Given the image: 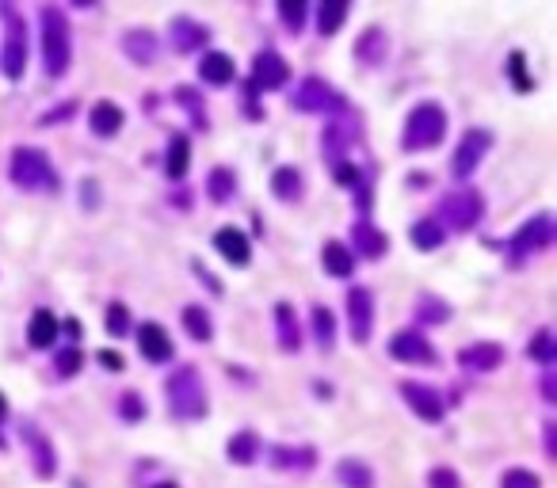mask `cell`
Returning a JSON list of instances; mask_svg holds the SVG:
<instances>
[{"mask_svg": "<svg viewBox=\"0 0 557 488\" xmlns=\"http://www.w3.org/2000/svg\"><path fill=\"white\" fill-rule=\"evenodd\" d=\"M69 24L61 8H42V57H47V73L61 77L69 69Z\"/></svg>", "mask_w": 557, "mask_h": 488, "instance_id": "obj_1", "label": "cell"}, {"mask_svg": "<svg viewBox=\"0 0 557 488\" xmlns=\"http://www.w3.org/2000/svg\"><path fill=\"white\" fill-rule=\"evenodd\" d=\"M447 134V111L439 103H416L405 119V134L401 141L409 145V150H427V145H439Z\"/></svg>", "mask_w": 557, "mask_h": 488, "instance_id": "obj_2", "label": "cell"}, {"mask_svg": "<svg viewBox=\"0 0 557 488\" xmlns=\"http://www.w3.org/2000/svg\"><path fill=\"white\" fill-rule=\"evenodd\" d=\"M168 405H173V412L180 420H199L206 412V386H203L199 370L184 367L168 378Z\"/></svg>", "mask_w": 557, "mask_h": 488, "instance_id": "obj_3", "label": "cell"}, {"mask_svg": "<svg viewBox=\"0 0 557 488\" xmlns=\"http://www.w3.org/2000/svg\"><path fill=\"white\" fill-rule=\"evenodd\" d=\"M12 180L24 187V191H38V187H54V168L47 161V153L38 150H27V145H19L12 153Z\"/></svg>", "mask_w": 557, "mask_h": 488, "instance_id": "obj_4", "label": "cell"}, {"mask_svg": "<svg viewBox=\"0 0 557 488\" xmlns=\"http://www.w3.org/2000/svg\"><path fill=\"white\" fill-rule=\"evenodd\" d=\"M0 12H5L8 19V38H5V57H0V69L8 73V80H19L24 77V66H27V35H24V24H19V12L0 5Z\"/></svg>", "mask_w": 557, "mask_h": 488, "instance_id": "obj_5", "label": "cell"}, {"mask_svg": "<svg viewBox=\"0 0 557 488\" xmlns=\"http://www.w3.org/2000/svg\"><path fill=\"white\" fill-rule=\"evenodd\" d=\"M294 108L298 111H344V96H340L332 84L317 80V77H306L298 84L294 92Z\"/></svg>", "mask_w": 557, "mask_h": 488, "instance_id": "obj_6", "label": "cell"}, {"mask_svg": "<svg viewBox=\"0 0 557 488\" xmlns=\"http://www.w3.org/2000/svg\"><path fill=\"white\" fill-rule=\"evenodd\" d=\"M481 210H485V202H481L478 191H466L462 187V191H455V195L443 199L439 214H443L447 225H455V229H474L478 218H481Z\"/></svg>", "mask_w": 557, "mask_h": 488, "instance_id": "obj_7", "label": "cell"}, {"mask_svg": "<svg viewBox=\"0 0 557 488\" xmlns=\"http://www.w3.org/2000/svg\"><path fill=\"white\" fill-rule=\"evenodd\" d=\"M553 237V225H550V214H539V218H531L516 237H511V264H523L527 256H534V252H542Z\"/></svg>", "mask_w": 557, "mask_h": 488, "instance_id": "obj_8", "label": "cell"}, {"mask_svg": "<svg viewBox=\"0 0 557 488\" xmlns=\"http://www.w3.org/2000/svg\"><path fill=\"white\" fill-rule=\"evenodd\" d=\"M401 397H405V405H409L420 420H427V423H439V420H443V400H439V393H436L432 386H420V381H405V386H401Z\"/></svg>", "mask_w": 557, "mask_h": 488, "instance_id": "obj_9", "label": "cell"}, {"mask_svg": "<svg viewBox=\"0 0 557 488\" xmlns=\"http://www.w3.org/2000/svg\"><path fill=\"white\" fill-rule=\"evenodd\" d=\"M489 145H492V138L485 134V130H466V138L458 141V153H455V176L458 180H466L474 168L481 164V157L489 153Z\"/></svg>", "mask_w": 557, "mask_h": 488, "instance_id": "obj_10", "label": "cell"}, {"mask_svg": "<svg viewBox=\"0 0 557 488\" xmlns=\"http://www.w3.org/2000/svg\"><path fill=\"white\" fill-rule=\"evenodd\" d=\"M287 77H290V69H287V61L278 57L275 50H264V54H256V61H252V88H283L287 84Z\"/></svg>", "mask_w": 557, "mask_h": 488, "instance_id": "obj_11", "label": "cell"}, {"mask_svg": "<svg viewBox=\"0 0 557 488\" xmlns=\"http://www.w3.org/2000/svg\"><path fill=\"white\" fill-rule=\"evenodd\" d=\"M348 317H352L355 344H367V339H371V321H374V298H371L367 286H355L348 294Z\"/></svg>", "mask_w": 557, "mask_h": 488, "instance_id": "obj_12", "label": "cell"}, {"mask_svg": "<svg viewBox=\"0 0 557 488\" xmlns=\"http://www.w3.org/2000/svg\"><path fill=\"white\" fill-rule=\"evenodd\" d=\"M390 355L401 358V363H436V348L420 332H397L390 339Z\"/></svg>", "mask_w": 557, "mask_h": 488, "instance_id": "obj_13", "label": "cell"}, {"mask_svg": "<svg viewBox=\"0 0 557 488\" xmlns=\"http://www.w3.org/2000/svg\"><path fill=\"white\" fill-rule=\"evenodd\" d=\"M138 348L149 363H168V358H173V339H168V332L153 321H145L138 328Z\"/></svg>", "mask_w": 557, "mask_h": 488, "instance_id": "obj_14", "label": "cell"}, {"mask_svg": "<svg viewBox=\"0 0 557 488\" xmlns=\"http://www.w3.org/2000/svg\"><path fill=\"white\" fill-rule=\"evenodd\" d=\"M458 363L466 367V370H497L500 363H504V348L500 344H469V348H462L458 351Z\"/></svg>", "mask_w": 557, "mask_h": 488, "instance_id": "obj_15", "label": "cell"}, {"mask_svg": "<svg viewBox=\"0 0 557 488\" xmlns=\"http://www.w3.org/2000/svg\"><path fill=\"white\" fill-rule=\"evenodd\" d=\"M214 248L222 252V256L229 260V264H248V256H252V244H248V237L241 229H233V225H226V229H218L214 233Z\"/></svg>", "mask_w": 557, "mask_h": 488, "instance_id": "obj_16", "label": "cell"}, {"mask_svg": "<svg viewBox=\"0 0 557 488\" xmlns=\"http://www.w3.org/2000/svg\"><path fill=\"white\" fill-rule=\"evenodd\" d=\"M24 439H27V447H31V454H35V470H38V477H54L58 462H54L50 439L42 435V431H35V423H24Z\"/></svg>", "mask_w": 557, "mask_h": 488, "instance_id": "obj_17", "label": "cell"}, {"mask_svg": "<svg viewBox=\"0 0 557 488\" xmlns=\"http://www.w3.org/2000/svg\"><path fill=\"white\" fill-rule=\"evenodd\" d=\"M122 122H126V115H122L119 103H111V99H100L96 108H92V130H96L100 138L119 134V126H122Z\"/></svg>", "mask_w": 557, "mask_h": 488, "instance_id": "obj_18", "label": "cell"}, {"mask_svg": "<svg viewBox=\"0 0 557 488\" xmlns=\"http://www.w3.org/2000/svg\"><path fill=\"white\" fill-rule=\"evenodd\" d=\"M54 336H58L54 313H50V309H35L31 321H27V344H31V348H50Z\"/></svg>", "mask_w": 557, "mask_h": 488, "instance_id": "obj_19", "label": "cell"}, {"mask_svg": "<svg viewBox=\"0 0 557 488\" xmlns=\"http://www.w3.org/2000/svg\"><path fill=\"white\" fill-rule=\"evenodd\" d=\"M233 57L229 54H206L203 61H199V77L206 80V84H229L233 80Z\"/></svg>", "mask_w": 557, "mask_h": 488, "instance_id": "obj_20", "label": "cell"}, {"mask_svg": "<svg viewBox=\"0 0 557 488\" xmlns=\"http://www.w3.org/2000/svg\"><path fill=\"white\" fill-rule=\"evenodd\" d=\"M336 477L344 481V488H374L371 465L359 462V458H344V462H340V465H336Z\"/></svg>", "mask_w": 557, "mask_h": 488, "instance_id": "obj_21", "label": "cell"}, {"mask_svg": "<svg viewBox=\"0 0 557 488\" xmlns=\"http://www.w3.org/2000/svg\"><path fill=\"white\" fill-rule=\"evenodd\" d=\"M321 260H325V271L332 275V279H344V275H352V267H355V256L340 241H329L325 252H321Z\"/></svg>", "mask_w": 557, "mask_h": 488, "instance_id": "obj_22", "label": "cell"}, {"mask_svg": "<svg viewBox=\"0 0 557 488\" xmlns=\"http://www.w3.org/2000/svg\"><path fill=\"white\" fill-rule=\"evenodd\" d=\"M275 325H278V344L287 351H298L302 348V336H298V321H294V309L287 302L275 306Z\"/></svg>", "mask_w": 557, "mask_h": 488, "instance_id": "obj_23", "label": "cell"}, {"mask_svg": "<svg viewBox=\"0 0 557 488\" xmlns=\"http://www.w3.org/2000/svg\"><path fill=\"white\" fill-rule=\"evenodd\" d=\"M122 50L131 54V61H138V66H149L153 50H157V38H153V31H131L122 38Z\"/></svg>", "mask_w": 557, "mask_h": 488, "instance_id": "obj_24", "label": "cell"}, {"mask_svg": "<svg viewBox=\"0 0 557 488\" xmlns=\"http://www.w3.org/2000/svg\"><path fill=\"white\" fill-rule=\"evenodd\" d=\"M355 57L367 61V66H378V61L385 57V31H382V27L363 31V38L355 42Z\"/></svg>", "mask_w": 557, "mask_h": 488, "instance_id": "obj_25", "label": "cell"}, {"mask_svg": "<svg viewBox=\"0 0 557 488\" xmlns=\"http://www.w3.org/2000/svg\"><path fill=\"white\" fill-rule=\"evenodd\" d=\"M271 191H275V199H283V202L302 199V176H298V168H278L271 176Z\"/></svg>", "mask_w": 557, "mask_h": 488, "instance_id": "obj_26", "label": "cell"}, {"mask_svg": "<svg viewBox=\"0 0 557 488\" xmlns=\"http://www.w3.org/2000/svg\"><path fill=\"white\" fill-rule=\"evenodd\" d=\"M206 27L203 24H191V19H176V24H173V42H176V50H195V47H203V42H206Z\"/></svg>", "mask_w": 557, "mask_h": 488, "instance_id": "obj_27", "label": "cell"}, {"mask_svg": "<svg viewBox=\"0 0 557 488\" xmlns=\"http://www.w3.org/2000/svg\"><path fill=\"white\" fill-rule=\"evenodd\" d=\"M348 12H352L348 0H325V5L317 8V27H321V35H332L348 19Z\"/></svg>", "mask_w": 557, "mask_h": 488, "instance_id": "obj_28", "label": "cell"}, {"mask_svg": "<svg viewBox=\"0 0 557 488\" xmlns=\"http://www.w3.org/2000/svg\"><path fill=\"white\" fill-rule=\"evenodd\" d=\"M187 161H191V141L184 134L173 138V145H168V161H164V172L173 176V180H184L187 172Z\"/></svg>", "mask_w": 557, "mask_h": 488, "instance_id": "obj_29", "label": "cell"}, {"mask_svg": "<svg viewBox=\"0 0 557 488\" xmlns=\"http://www.w3.org/2000/svg\"><path fill=\"white\" fill-rule=\"evenodd\" d=\"M256 454H260V439H256V431H237L229 439V458L237 465H248Z\"/></svg>", "mask_w": 557, "mask_h": 488, "instance_id": "obj_30", "label": "cell"}, {"mask_svg": "<svg viewBox=\"0 0 557 488\" xmlns=\"http://www.w3.org/2000/svg\"><path fill=\"white\" fill-rule=\"evenodd\" d=\"M413 244H416L420 252H432V248H439V244H443V225H439L436 218H424V222H416V225H413Z\"/></svg>", "mask_w": 557, "mask_h": 488, "instance_id": "obj_31", "label": "cell"}, {"mask_svg": "<svg viewBox=\"0 0 557 488\" xmlns=\"http://www.w3.org/2000/svg\"><path fill=\"white\" fill-rule=\"evenodd\" d=\"M184 328L191 332V339H199V344H206V339L214 336L210 317H206L203 306H187V309H184Z\"/></svg>", "mask_w": 557, "mask_h": 488, "instance_id": "obj_32", "label": "cell"}, {"mask_svg": "<svg viewBox=\"0 0 557 488\" xmlns=\"http://www.w3.org/2000/svg\"><path fill=\"white\" fill-rule=\"evenodd\" d=\"M355 244H359L363 256H382V252H385V233L371 229L367 222H359L355 225Z\"/></svg>", "mask_w": 557, "mask_h": 488, "instance_id": "obj_33", "label": "cell"}, {"mask_svg": "<svg viewBox=\"0 0 557 488\" xmlns=\"http://www.w3.org/2000/svg\"><path fill=\"white\" fill-rule=\"evenodd\" d=\"M313 328H317V344L321 348H332V336H336V321L325 306H313Z\"/></svg>", "mask_w": 557, "mask_h": 488, "instance_id": "obj_34", "label": "cell"}, {"mask_svg": "<svg viewBox=\"0 0 557 488\" xmlns=\"http://www.w3.org/2000/svg\"><path fill=\"white\" fill-rule=\"evenodd\" d=\"M210 199L214 202L233 199V172H229V168H214V172H210Z\"/></svg>", "mask_w": 557, "mask_h": 488, "instance_id": "obj_35", "label": "cell"}, {"mask_svg": "<svg viewBox=\"0 0 557 488\" xmlns=\"http://www.w3.org/2000/svg\"><path fill=\"white\" fill-rule=\"evenodd\" d=\"M508 69H511V84H516L520 92H531V88H534V80H531V73H527V57H523V54H511V57H508Z\"/></svg>", "mask_w": 557, "mask_h": 488, "instance_id": "obj_36", "label": "cell"}, {"mask_svg": "<svg viewBox=\"0 0 557 488\" xmlns=\"http://www.w3.org/2000/svg\"><path fill=\"white\" fill-rule=\"evenodd\" d=\"M527 351H531L534 358H539V363H546V367H550V363H553V336L542 328L539 336H534V344H531Z\"/></svg>", "mask_w": 557, "mask_h": 488, "instance_id": "obj_37", "label": "cell"}, {"mask_svg": "<svg viewBox=\"0 0 557 488\" xmlns=\"http://www.w3.org/2000/svg\"><path fill=\"white\" fill-rule=\"evenodd\" d=\"M500 488H539V473H531V470H508Z\"/></svg>", "mask_w": 557, "mask_h": 488, "instance_id": "obj_38", "label": "cell"}, {"mask_svg": "<svg viewBox=\"0 0 557 488\" xmlns=\"http://www.w3.org/2000/svg\"><path fill=\"white\" fill-rule=\"evenodd\" d=\"M107 328H111V336H126V328H131V313H126V306H111L107 309Z\"/></svg>", "mask_w": 557, "mask_h": 488, "instance_id": "obj_39", "label": "cell"}, {"mask_svg": "<svg viewBox=\"0 0 557 488\" xmlns=\"http://www.w3.org/2000/svg\"><path fill=\"white\" fill-rule=\"evenodd\" d=\"M313 462H317L313 451H283V447L275 451V465H313Z\"/></svg>", "mask_w": 557, "mask_h": 488, "instance_id": "obj_40", "label": "cell"}, {"mask_svg": "<svg viewBox=\"0 0 557 488\" xmlns=\"http://www.w3.org/2000/svg\"><path fill=\"white\" fill-rule=\"evenodd\" d=\"M427 484H432V488H462L458 484V473L455 470H443V465H436V470L427 473Z\"/></svg>", "mask_w": 557, "mask_h": 488, "instance_id": "obj_41", "label": "cell"}, {"mask_svg": "<svg viewBox=\"0 0 557 488\" xmlns=\"http://www.w3.org/2000/svg\"><path fill=\"white\" fill-rule=\"evenodd\" d=\"M77 370H80V351H77V348L61 351V355H58V374L69 378V374H77Z\"/></svg>", "mask_w": 557, "mask_h": 488, "instance_id": "obj_42", "label": "cell"}, {"mask_svg": "<svg viewBox=\"0 0 557 488\" xmlns=\"http://www.w3.org/2000/svg\"><path fill=\"white\" fill-rule=\"evenodd\" d=\"M119 412H122L126 420H142V416H145L142 397H138V393H122V405H119Z\"/></svg>", "mask_w": 557, "mask_h": 488, "instance_id": "obj_43", "label": "cell"}, {"mask_svg": "<svg viewBox=\"0 0 557 488\" xmlns=\"http://www.w3.org/2000/svg\"><path fill=\"white\" fill-rule=\"evenodd\" d=\"M278 16H283L290 27H298V24H302V19H306V5H302V0H290V5H278Z\"/></svg>", "mask_w": 557, "mask_h": 488, "instance_id": "obj_44", "label": "cell"}, {"mask_svg": "<svg viewBox=\"0 0 557 488\" xmlns=\"http://www.w3.org/2000/svg\"><path fill=\"white\" fill-rule=\"evenodd\" d=\"M420 317H424V321H447V317H451V313H447V306H443V302H432V298H424V309H420Z\"/></svg>", "mask_w": 557, "mask_h": 488, "instance_id": "obj_45", "label": "cell"}, {"mask_svg": "<svg viewBox=\"0 0 557 488\" xmlns=\"http://www.w3.org/2000/svg\"><path fill=\"white\" fill-rule=\"evenodd\" d=\"M100 363H103L107 370H122V355H119V351H100Z\"/></svg>", "mask_w": 557, "mask_h": 488, "instance_id": "obj_46", "label": "cell"}, {"mask_svg": "<svg viewBox=\"0 0 557 488\" xmlns=\"http://www.w3.org/2000/svg\"><path fill=\"white\" fill-rule=\"evenodd\" d=\"M8 412V400H5V393H0V416H5Z\"/></svg>", "mask_w": 557, "mask_h": 488, "instance_id": "obj_47", "label": "cell"}, {"mask_svg": "<svg viewBox=\"0 0 557 488\" xmlns=\"http://www.w3.org/2000/svg\"><path fill=\"white\" fill-rule=\"evenodd\" d=\"M153 488H180V484H173V481H164V484H153Z\"/></svg>", "mask_w": 557, "mask_h": 488, "instance_id": "obj_48", "label": "cell"}]
</instances>
